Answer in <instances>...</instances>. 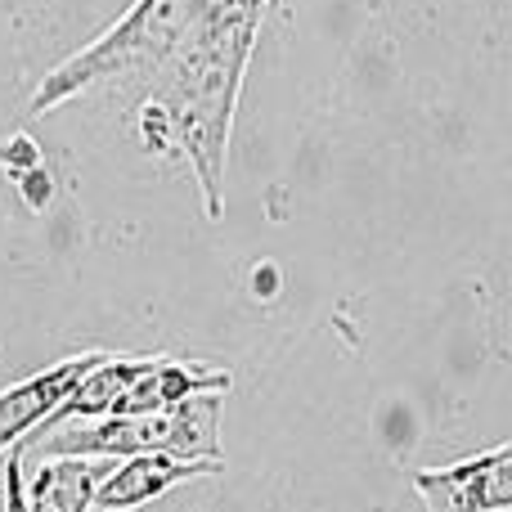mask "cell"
I'll return each mask as SVG.
<instances>
[{"mask_svg":"<svg viewBox=\"0 0 512 512\" xmlns=\"http://www.w3.org/2000/svg\"><path fill=\"white\" fill-rule=\"evenodd\" d=\"M212 0H135L104 36L77 50L72 59H63L54 72H45L41 86L32 95V113H54L68 99L95 90L99 81H113L122 72L149 68V63H162L185 45V36L198 27V18L207 14Z\"/></svg>","mask_w":512,"mask_h":512,"instance_id":"7a4b0ae2","label":"cell"},{"mask_svg":"<svg viewBox=\"0 0 512 512\" xmlns=\"http://www.w3.org/2000/svg\"><path fill=\"white\" fill-rule=\"evenodd\" d=\"M108 477V468L81 459H54L32 477V486H23L27 512H90L95 486Z\"/></svg>","mask_w":512,"mask_h":512,"instance_id":"9c48e42d","label":"cell"},{"mask_svg":"<svg viewBox=\"0 0 512 512\" xmlns=\"http://www.w3.org/2000/svg\"><path fill=\"white\" fill-rule=\"evenodd\" d=\"M99 360H104V351H81L72 360L54 364V369H41L0 391V459H5L9 445H18L27 432H36L68 400V391L81 382V373L95 369Z\"/></svg>","mask_w":512,"mask_h":512,"instance_id":"8992f818","label":"cell"},{"mask_svg":"<svg viewBox=\"0 0 512 512\" xmlns=\"http://www.w3.org/2000/svg\"><path fill=\"white\" fill-rule=\"evenodd\" d=\"M283 5V0H265V9H279Z\"/></svg>","mask_w":512,"mask_h":512,"instance_id":"4fadbf2b","label":"cell"},{"mask_svg":"<svg viewBox=\"0 0 512 512\" xmlns=\"http://www.w3.org/2000/svg\"><path fill=\"white\" fill-rule=\"evenodd\" d=\"M265 14H270L265 0H212L198 27L185 36L189 45L176 50L180 63L176 81H171V99H158L171 126V149L189 162L212 221H221L225 212L221 189L230 126Z\"/></svg>","mask_w":512,"mask_h":512,"instance_id":"6da1fadb","label":"cell"},{"mask_svg":"<svg viewBox=\"0 0 512 512\" xmlns=\"http://www.w3.org/2000/svg\"><path fill=\"white\" fill-rule=\"evenodd\" d=\"M0 167H5V176L9 180H18L23 171H32V167H41V149H36V140L32 135H9L5 144H0Z\"/></svg>","mask_w":512,"mask_h":512,"instance_id":"30bf717a","label":"cell"},{"mask_svg":"<svg viewBox=\"0 0 512 512\" xmlns=\"http://www.w3.org/2000/svg\"><path fill=\"white\" fill-rule=\"evenodd\" d=\"M414 490L427 512H508L512 508V445L450 463V468H418Z\"/></svg>","mask_w":512,"mask_h":512,"instance_id":"277c9868","label":"cell"},{"mask_svg":"<svg viewBox=\"0 0 512 512\" xmlns=\"http://www.w3.org/2000/svg\"><path fill=\"white\" fill-rule=\"evenodd\" d=\"M14 185H18V194H23V203L32 207V212H45V207H50V198H54V180H50V171H45V167L23 171V176H18Z\"/></svg>","mask_w":512,"mask_h":512,"instance_id":"8fae6325","label":"cell"},{"mask_svg":"<svg viewBox=\"0 0 512 512\" xmlns=\"http://www.w3.org/2000/svg\"><path fill=\"white\" fill-rule=\"evenodd\" d=\"M149 364H153V355H140V360H113V355H104L95 369L81 373V382L68 391V400L45 418V427H63V423H77V418H108L113 400L122 396Z\"/></svg>","mask_w":512,"mask_h":512,"instance_id":"ba28073f","label":"cell"},{"mask_svg":"<svg viewBox=\"0 0 512 512\" xmlns=\"http://www.w3.org/2000/svg\"><path fill=\"white\" fill-rule=\"evenodd\" d=\"M225 459H185V454H135L122 468H113L95 486L90 508L95 512H131L144 508L153 499H162L167 490H176L180 481L194 477H221Z\"/></svg>","mask_w":512,"mask_h":512,"instance_id":"5b68a950","label":"cell"},{"mask_svg":"<svg viewBox=\"0 0 512 512\" xmlns=\"http://www.w3.org/2000/svg\"><path fill=\"white\" fill-rule=\"evenodd\" d=\"M230 373L225 369H207V364H185V360H162L153 355V364L113 400L108 418H126V414H162V409H176L194 396H221L230 391Z\"/></svg>","mask_w":512,"mask_h":512,"instance_id":"52a82bcc","label":"cell"},{"mask_svg":"<svg viewBox=\"0 0 512 512\" xmlns=\"http://www.w3.org/2000/svg\"><path fill=\"white\" fill-rule=\"evenodd\" d=\"M221 396H194L162 414H126L104 418L90 427H72L50 441H41L36 454L50 459H135V454H185V459H221Z\"/></svg>","mask_w":512,"mask_h":512,"instance_id":"3957f363","label":"cell"},{"mask_svg":"<svg viewBox=\"0 0 512 512\" xmlns=\"http://www.w3.org/2000/svg\"><path fill=\"white\" fill-rule=\"evenodd\" d=\"M9 463H5V512H27V495H23V445H9Z\"/></svg>","mask_w":512,"mask_h":512,"instance_id":"7c38bea8","label":"cell"}]
</instances>
